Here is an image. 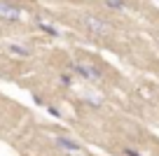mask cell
<instances>
[{"instance_id":"1","label":"cell","mask_w":159,"mask_h":156,"mask_svg":"<svg viewBox=\"0 0 159 156\" xmlns=\"http://www.w3.org/2000/svg\"><path fill=\"white\" fill-rule=\"evenodd\" d=\"M82 21H84V26L94 35H101V37H103V35L110 33V24H108V21H103V19H98V16H84Z\"/></svg>"},{"instance_id":"2","label":"cell","mask_w":159,"mask_h":156,"mask_svg":"<svg viewBox=\"0 0 159 156\" xmlns=\"http://www.w3.org/2000/svg\"><path fill=\"white\" fill-rule=\"evenodd\" d=\"M73 70L77 75H82L84 79H101V70L96 68V65H91V63H75Z\"/></svg>"},{"instance_id":"3","label":"cell","mask_w":159,"mask_h":156,"mask_svg":"<svg viewBox=\"0 0 159 156\" xmlns=\"http://www.w3.org/2000/svg\"><path fill=\"white\" fill-rule=\"evenodd\" d=\"M0 14L7 16L10 21H16L21 16V10H19V7H14V5H10V2H0Z\"/></svg>"},{"instance_id":"4","label":"cell","mask_w":159,"mask_h":156,"mask_svg":"<svg viewBox=\"0 0 159 156\" xmlns=\"http://www.w3.org/2000/svg\"><path fill=\"white\" fill-rule=\"evenodd\" d=\"M56 145L61 147V149H66L68 154H73V151H80V145L73 140H68V137H56Z\"/></svg>"},{"instance_id":"5","label":"cell","mask_w":159,"mask_h":156,"mask_svg":"<svg viewBox=\"0 0 159 156\" xmlns=\"http://www.w3.org/2000/svg\"><path fill=\"white\" fill-rule=\"evenodd\" d=\"M105 5H108V7H112V10H126L124 0H108Z\"/></svg>"},{"instance_id":"6","label":"cell","mask_w":159,"mask_h":156,"mask_svg":"<svg viewBox=\"0 0 159 156\" xmlns=\"http://www.w3.org/2000/svg\"><path fill=\"white\" fill-rule=\"evenodd\" d=\"M40 28L45 30V33H49V35H54V37H56V35H59V30H56V28H54V26H49V24H45V21H40Z\"/></svg>"},{"instance_id":"7","label":"cell","mask_w":159,"mask_h":156,"mask_svg":"<svg viewBox=\"0 0 159 156\" xmlns=\"http://www.w3.org/2000/svg\"><path fill=\"white\" fill-rule=\"evenodd\" d=\"M10 51H12V54H16V56H28V51H26L24 47H16V44H12Z\"/></svg>"},{"instance_id":"8","label":"cell","mask_w":159,"mask_h":156,"mask_svg":"<svg viewBox=\"0 0 159 156\" xmlns=\"http://www.w3.org/2000/svg\"><path fill=\"white\" fill-rule=\"evenodd\" d=\"M124 151H126V156H140L136 149H124Z\"/></svg>"},{"instance_id":"9","label":"cell","mask_w":159,"mask_h":156,"mask_svg":"<svg viewBox=\"0 0 159 156\" xmlns=\"http://www.w3.org/2000/svg\"><path fill=\"white\" fill-rule=\"evenodd\" d=\"M70 156H80V151H73V154H70Z\"/></svg>"}]
</instances>
